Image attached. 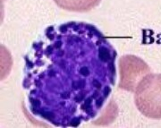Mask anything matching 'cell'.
I'll list each match as a JSON object with an SVG mask.
<instances>
[{
  "mask_svg": "<svg viewBox=\"0 0 161 128\" xmlns=\"http://www.w3.org/2000/svg\"><path fill=\"white\" fill-rule=\"evenodd\" d=\"M60 8L70 12L84 13L98 6L101 0H54Z\"/></svg>",
  "mask_w": 161,
  "mask_h": 128,
  "instance_id": "3957f363",
  "label": "cell"
},
{
  "mask_svg": "<svg viewBox=\"0 0 161 128\" xmlns=\"http://www.w3.org/2000/svg\"><path fill=\"white\" fill-rule=\"evenodd\" d=\"M134 103L144 116L161 119V74L149 73L134 90Z\"/></svg>",
  "mask_w": 161,
  "mask_h": 128,
  "instance_id": "7a4b0ae2",
  "label": "cell"
},
{
  "mask_svg": "<svg viewBox=\"0 0 161 128\" xmlns=\"http://www.w3.org/2000/svg\"><path fill=\"white\" fill-rule=\"evenodd\" d=\"M117 52L97 26L47 27L24 56V106L43 125L77 127L97 119L116 79Z\"/></svg>",
  "mask_w": 161,
  "mask_h": 128,
  "instance_id": "6da1fadb",
  "label": "cell"
}]
</instances>
